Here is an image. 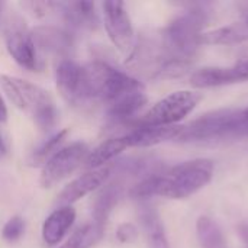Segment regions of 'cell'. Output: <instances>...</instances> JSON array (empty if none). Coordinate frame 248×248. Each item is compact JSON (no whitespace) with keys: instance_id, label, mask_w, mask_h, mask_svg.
I'll list each match as a JSON object with an SVG mask.
<instances>
[{"instance_id":"obj_1","label":"cell","mask_w":248,"mask_h":248,"mask_svg":"<svg viewBox=\"0 0 248 248\" xmlns=\"http://www.w3.org/2000/svg\"><path fill=\"white\" fill-rule=\"evenodd\" d=\"M215 164L211 158H195L180 163L164 173H155L137 183L131 196L145 199L161 196L166 199H187L203 189L214 177Z\"/></svg>"},{"instance_id":"obj_2","label":"cell","mask_w":248,"mask_h":248,"mask_svg":"<svg viewBox=\"0 0 248 248\" xmlns=\"http://www.w3.org/2000/svg\"><path fill=\"white\" fill-rule=\"evenodd\" d=\"M225 138H248V116L244 109H218L182 126L176 141L198 142Z\"/></svg>"},{"instance_id":"obj_3","label":"cell","mask_w":248,"mask_h":248,"mask_svg":"<svg viewBox=\"0 0 248 248\" xmlns=\"http://www.w3.org/2000/svg\"><path fill=\"white\" fill-rule=\"evenodd\" d=\"M0 86L17 109L32 116L38 128L48 131L55 125L58 112L48 92L28 80L7 74L0 76Z\"/></svg>"},{"instance_id":"obj_4","label":"cell","mask_w":248,"mask_h":248,"mask_svg":"<svg viewBox=\"0 0 248 248\" xmlns=\"http://www.w3.org/2000/svg\"><path fill=\"white\" fill-rule=\"evenodd\" d=\"M208 22L206 12L192 7L176 16L163 31V48L167 58L189 61L201 46V35Z\"/></svg>"},{"instance_id":"obj_5","label":"cell","mask_w":248,"mask_h":248,"mask_svg":"<svg viewBox=\"0 0 248 248\" xmlns=\"http://www.w3.org/2000/svg\"><path fill=\"white\" fill-rule=\"evenodd\" d=\"M83 77L87 99H100L109 105L128 93L144 90L137 78L105 61H92L84 65Z\"/></svg>"},{"instance_id":"obj_6","label":"cell","mask_w":248,"mask_h":248,"mask_svg":"<svg viewBox=\"0 0 248 248\" xmlns=\"http://www.w3.org/2000/svg\"><path fill=\"white\" fill-rule=\"evenodd\" d=\"M202 93L192 90L174 92L157 102L140 121L134 125L171 126L183 121L202 100Z\"/></svg>"},{"instance_id":"obj_7","label":"cell","mask_w":248,"mask_h":248,"mask_svg":"<svg viewBox=\"0 0 248 248\" xmlns=\"http://www.w3.org/2000/svg\"><path fill=\"white\" fill-rule=\"evenodd\" d=\"M89 148L84 142H73L55 153L42 167L39 185L44 189H51L70 177L86 161Z\"/></svg>"},{"instance_id":"obj_8","label":"cell","mask_w":248,"mask_h":248,"mask_svg":"<svg viewBox=\"0 0 248 248\" xmlns=\"http://www.w3.org/2000/svg\"><path fill=\"white\" fill-rule=\"evenodd\" d=\"M105 28L115 48L122 54L134 51V28L126 6L119 0H108L102 3Z\"/></svg>"},{"instance_id":"obj_9","label":"cell","mask_w":248,"mask_h":248,"mask_svg":"<svg viewBox=\"0 0 248 248\" xmlns=\"http://www.w3.org/2000/svg\"><path fill=\"white\" fill-rule=\"evenodd\" d=\"M6 46L12 58L26 70H36L38 58L36 48L32 41L31 31L26 28L25 22L20 17L10 20L6 29Z\"/></svg>"},{"instance_id":"obj_10","label":"cell","mask_w":248,"mask_h":248,"mask_svg":"<svg viewBox=\"0 0 248 248\" xmlns=\"http://www.w3.org/2000/svg\"><path fill=\"white\" fill-rule=\"evenodd\" d=\"M248 81V57L231 67H205L195 71L190 84L196 89H209Z\"/></svg>"},{"instance_id":"obj_11","label":"cell","mask_w":248,"mask_h":248,"mask_svg":"<svg viewBox=\"0 0 248 248\" xmlns=\"http://www.w3.org/2000/svg\"><path fill=\"white\" fill-rule=\"evenodd\" d=\"M110 174H112V167L105 166L102 169L90 170V171L78 176L77 179L70 182L61 190V193L58 195V199H57L58 205L60 206H71L77 201L83 199L93 190L103 186L106 183V180L110 177Z\"/></svg>"},{"instance_id":"obj_12","label":"cell","mask_w":248,"mask_h":248,"mask_svg":"<svg viewBox=\"0 0 248 248\" xmlns=\"http://www.w3.org/2000/svg\"><path fill=\"white\" fill-rule=\"evenodd\" d=\"M55 80L60 94L68 103H78L87 99L84 89L83 67H80L77 62L71 60H62L57 65Z\"/></svg>"},{"instance_id":"obj_13","label":"cell","mask_w":248,"mask_h":248,"mask_svg":"<svg viewBox=\"0 0 248 248\" xmlns=\"http://www.w3.org/2000/svg\"><path fill=\"white\" fill-rule=\"evenodd\" d=\"M182 131V125L171 126H150V125H134L132 129L124 135L129 147L147 148L154 147L167 141H176Z\"/></svg>"},{"instance_id":"obj_14","label":"cell","mask_w":248,"mask_h":248,"mask_svg":"<svg viewBox=\"0 0 248 248\" xmlns=\"http://www.w3.org/2000/svg\"><path fill=\"white\" fill-rule=\"evenodd\" d=\"M31 35L35 48L45 54L62 55L73 46V36L55 26H38L31 31Z\"/></svg>"},{"instance_id":"obj_15","label":"cell","mask_w":248,"mask_h":248,"mask_svg":"<svg viewBox=\"0 0 248 248\" xmlns=\"http://www.w3.org/2000/svg\"><path fill=\"white\" fill-rule=\"evenodd\" d=\"M76 221L73 206H60L55 209L42 225V240L46 246H58Z\"/></svg>"},{"instance_id":"obj_16","label":"cell","mask_w":248,"mask_h":248,"mask_svg":"<svg viewBox=\"0 0 248 248\" xmlns=\"http://www.w3.org/2000/svg\"><path fill=\"white\" fill-rule=\"evenodd\" d=\"M248 41V20L234 22L201 35V45H234Z\"/></svg>"},{"instance_id":"obj_17","label":"cell","mask_w":248,"mask_h":248,"mask_svg":"<svg viewBox=\"0 0 248 248\" xmlns=\"http://www.w3.org/2000/svg\"><path fill=\"white\" fill-rule=\"evenodd\" d=\"M145 103H147V96L144 90L128 93L109 105L108 116L115 124H128L129 119L134 118L137 112L144 108Z\"/></svg>"},{"instance_id":"obj_18","label":"cell","mask_w":248,"mask_h":248,"mask_svg":"<svg viewBox=\"0 0 248 248\" xmlns=\"http://www.w3.org/2000/svg\"><path fill=\"white\" fill-rule=\"evenodd\" d=\"M140 221L147 238L148 248H170L160 215L153 206L144 205L140 209Z\"/></svg>"},{"instance_id":"obj_19","label":"cell","mask_w":248,"mask_h":248,"mask_svg":"<svg viewBox=\"0 0 248 248\" xmlns=\"http://www.w3.org/2000/svg\"><path fill=\"white\" fill-rule=\"evenodd\" d=\"M126 148H128V144H126L125 137L109 138V140L103 141L102 144H99L93 151L89 153V155L84 161V166L89 170L102 169V167L108 166L109 161H112L115 157L122 154V151H125Z\"/></svg>"},{"instance_id":"obj_20","label":"cell","mask_w":248,"mask_h":248,"mask_svg":"<svg viewBox=\"0 0 248 248\" xmlns=\"http://www.w3.org/2000/svg\"><path fill=\"white\" fill-rule=\"evenodd\" d=\"M196 235L201 248H228L221 228L208 217H201L198 219Z\"/></svg>"},{"instance_id":"obj_21","label":"cell","mask_w":248,"mask_h":248,"mask_svg":"<svg viewBox=\"0 0 248 248\" xmlns=\"http://www.w3.org/2000/svg\"><path fill=\"white\" fill-rule=\"evenodd\" d=\"M64 16L67 22L80 28L96 26V12L93 1H73L65 6Z\"/></svg>"},{"instance_id":"obj_22","label":"cell","mask_w":248,"mask_h":248,"mask_svg":"<svg viewBox=\"0 0 248 248\" xmlns=\"http://www.w3.org/2000/svg\"><path fill=\"white\" fill-rule=\"evenodd\" d=\"M103 234H105V227L96 222L86 224L80 227L64 246L67 248H92L103 238Z\"/></svg>"},{"instance_id":"obj_23","label":"cell","mask_w":248,"mask_h":248,"mask_svg":"<svg viewBox=\"0 0 248 248\" xmlns=\"http://www.w3.org/2000/svg\"><path fill=\"white\" fill-rule=\"evenodd\" d=\"M121 196V186L119 185H109L97 198L96 205H94V222L105 227L108 217L110 214V211L113 209V206L118 203Z\"/></svg>"},{"instance_id":"obj_24","label":"cell","mask_w":248,"mask_h":248,"mask_svg":"<svg viewBox=\"0 0 248 248\" xmlns=\"http://www.w3.org/2000/svg\"><path fill=\"white\" fill-rule=\"evenodd\" d=\"M68 135V129H62V131H58L57 134H54L49 140H46V142H44L41 145V148H38L32 157L29 158V166L32 167H44L45 163L55 154L61 150V145L62 142L65 141Z\"/></svg>"},{"instance_id":"obj_25","label":"cell","mask_w":248,"mask_h":248,"mask_svg":"<svg viewBox=\"0 0 248 248\" xmlns=\"http://www.w3.org/2000/svg\"><path fill=\"white\" fill-rule=\"evenodd\" d=\"M23 231H25V222H23V219L20 217H13L3 227L1 235H3V238L6 241L15 243V241H17L23 235Z\"/></svg>"},{"instance_id":"obj_26","label":"cell","mask_w":248,"mask_h":248,"mask_svg":"<svg viewBox=\"0 0 248 248\" xmlns=\"http://www.w3.org/2000/svg\"><path fill=\"white\" fill-rule=\"evenodd\" d=\"M22 6H23L25 9H28L33 16H36V17H44V16H46V15L57 6V3L49 1V0H46V1H42V0H32V1H23Z\"/></svg>"},{"instance_id":"obj_27","label":"cell","mask_w":248,"mask_h":248,"mask_svg":"<svg viewBox=\"0 0 248 248\" xmlns=\"http://www.w3.org/2000/svg\"><path fill=\"white\" fill-rule=\"evenodd\" d=\"M138 237V228L132 222H124L116 230V240L122 244L135 241Z\"/></svg>"},{"instance_id":"obj_28","label":"cell","mask_w":248,"mask_h":248,"mask_svg":"<svg viewBox=\"0 0 248 248\" xmlns=\"http://www.w3.org/2000/svg\"><path fill=\"white\" fill-rule=\"evenodd\" d=\"M7 121V108L4 105V100L3 97L0 96V124L6 122Z\"/></svg>"},{"instance_id":"obj_29","label":"cell","mask_w":248,"mask_h":248,"mask_svg":"<svg viewBox=\"0 0 248 248\" xmlns=\"http://www.w3.org/2000/svg\"><path fill=\"white\" fill-rule=\"evenodd\" d=\"M3 7H4V3H1V1H0V15H1V10H3Z\"/></svg>"},{"instance_id":"obj_30","label":"cell","mask_w":248,"mask_h":248,"mask_svg":"<svg viewBox=\"0 0 248 248\" xmlns=\"http://www.w3.org/2000/svg\"><path fill=\"white\" fill-rule=\"evenodd\" d=\"M244 112H246V115L248 116V108H246V109H244Z\"/></svg>"},{"instance_id":"obj_31","label":"cell","mask_w":248,"mask_h":248,"mask_svg":"<svg viewBox=\"0 0 248 248\" xmlns=\"http://www.w3.org/2000/svg\"><path fill=\"white\" fill-rule=\"evenodd\" d=\"M60 248H67V247H65V246H62V247H60Z\"/></svg>"},{"instance_id":"obj_32","label":"cell","mask_w":248,"mask_h":248,"mask_svg":"<svg viewBox=\"0 0 248 248\" xmlns=\"http://www.w3.org/2000/svg\"><path fill=\"white\" fill-rule=\"evenodd\" d=\"M0 148H1V141H0Z\"/></svg>"}]
</instances>
